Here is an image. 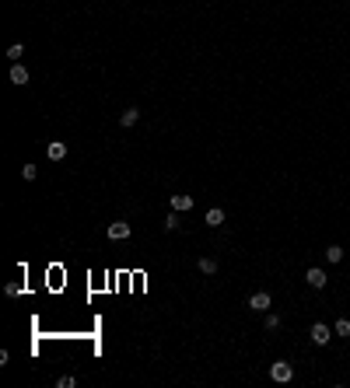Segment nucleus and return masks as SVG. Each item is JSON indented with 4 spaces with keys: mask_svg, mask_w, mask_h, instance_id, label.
I'll use <instances>...</instances> for the list:
<instances>
[{
    "mask_svg": "<svg viewBox=\"0 0 350 388\" xmlns=\"http://www.w3.org/2000/svg\"><path fill=\"white\" fill-rule=\"evenodd\" d=\"M270 378L273 381H280V385H287V381L294 378V367L287 364V360H277V364L270 367Z\"/></svg>",
    "mask_w": 350,
    "mask_h": 388,
    "instance_id": "nucleus-1",
    "label": "nucleus"
},
{
    "mask_svg": "<svg viewBox=\"0 0 350 388\" xmlns=\"http://www.w3.org/2000/svg\"><path fill=\"white\" fill-rule=\"evenodd\" d=\"M130 231H133V228H130L126 220H112V224L105 228V234H109L112 241H126V238H130Z\"/></svg>",
    "mask_w": 350,
    "mask_h": 388,
    "instance_id": "nucleus-2",
    "label": "nucleus"
},
{
    "mask_svg": "<svg viewBox=\"0 0 350 388\" xmlns=\"http://www.w3.org/2000/svg\"><path fill=\"white\" fill-rule=\"evenodd\" d=\"M270 304H273V297L266 291H256L252 297H249V308L252 311H270Z\"/></svg>",
    "mask_w": 350,
    "mask_h": 388,
    "instance_id": "nucleus-3",
    "label": "nucleus"
},
{
    "mask_svg": "<svg viewBox=\"0 0 350 388\" xmlns=\"http://www.w3.org/2000/svg\"><path fill=\"white\" fill-rule=\"evenodd\" d=\"M46 157H49V161H63V157H67V144H63V140H49V144H46Z\"/></svg>",
    "mask_w": 350,
    "mask_h": 388,
    "instance_id": "nucleus-4",
    "label": "nucleus"
},
{
    "mask_svg": "<svg viewBox=\"0 0 350 388\" xmlns=\"http://www.w3.org/2000/svg\"><path fill=\"white\" fill-rule=\"evenodd\" d=\"M312 343H315V346H326V343H329V325H326V322H315V325H312Z\"/></svg>",
    "mask_w": 350,
    "mask_h": 388,
    "instance_id": "nucleus-5",
    "label": "nucleus"
},
{
    "mask_svg": "<svg viewBox=\"0 0 350 388\" xmlns=\"http://www.w3.org/2000/svg\"><path fill=\"white\" fill-rule=\"evenodd\" d=\"M305 280H308V287H315V291H322V287H326V280H329V276H326V273L319 270V266H312V270L305 273Z\"/></svg>",
    "mask_w": 350,
    "mask_h": 388,
    "instance_id": "nucleus-6",
    "label": "nucleus"
},
{
    "mask_svg": "<svg viewBox=\"0 0 350 388\" xmlns=\"http://www.w3.org/2000/svg\"><path fill=\"white\" fill-rule=\"evenodd\" d=\"M11 84H21V88L28 84V70H25L21 63H14V67H11Z\"/></svg>",
    "mask_w": 350,
    "mask_h": 388,
    "instance_id": "nucleus-7",
    "label": "nucleus"
},
{
    "mask_svg": "<svg viewBox=\"0 0 350 388\" xmlns=\"http://www.w3.org/2000/svg\"><path fill=\"white\" fill-rule=\"evenodd\" d=\"M172 210H179V214L193 210V196H172Z\"/></svg>",
    "mask_w": 350,
    "mask_h": 388,
    "instance_id": "nucleus-8",
    "label": "nucleus"
},
{
    "mask_svg": "<svg viewBox=\"0 0 350 388\" xmlns=\"http://www.w3.org/2000/svg\"><path fill=\"white\" fill-rule=\"evenodd\" d=\"M137 119H140V109H126V112L119 116V126H126V130H130V126H137Z\"/></svg>",
    "mask_w": 350,
    "mask_h": 388,
    "instance_id": "nucleus-9",
    "label": "nucleus"
},
{
    "mask_svg": "<svg viewBox=\"0 0 350 388\" xmlns=\"http://www.w3.org/2000/svg\"><path fill=\"white\" fill-rule=\"evenodd\" d=\"M207 224H210V228H221V224H224V210H221V207H210V210H207Z\"/></svg>",
    "mask_w": 350,
    "mask_h": 388,
    "instance_id": "nucleus-10",
    "label": "nucleus"
},
{
    "mask_svg": "<svg viewBox=\"0 0 350 388\" xmlns=\"http://www.w3.org/2000/svg\"><path fill=\"white\" fill-rule=\"evenodd\" d=\"M200 273L214 276V273H217V259H210V255H203V259H200Z\"/></svg>",
    "mask_w": 350,
    "mask_h": 388,
    "instance_id": "nucleus-11",
    "label": "nucleus"
},
{
    "mask_svg": "<svg viewBox=\"0 0 350 388\" xmlns=\"http://www.w3.org/2000/svg\"><path fill=\"white\" fill-rule=\"evenodd\" d=\"M7 56L14 59V63H21V56H25V46H21V42H14V46L7 49Z\"/></svg>",
    "mask_w": 350,
    "mask_h": 388,
    "instance_id": "nucleus-12",
    "label": "nucleus"
},
{
    "mask_svg": "<svg viewBox=\"0 0 350 388\" xmlns=\"http://www.w3.org/2000/svg\"><path fill=\"white\" fill-rule=\"evenodd\" d=\"M326 259H329V262H340V259H343V249H340V245H329V249H326Z\"/></svg>",
    "mask_w": 350,
    "mask_h": 388,
    "instance_id": "nucleus-13",
    "label": "nucleus"
},
{
    "mask_svg": "<svg viewBox=\"0 0 350 388\" xmlns=\"http://www.w3.org/2000/svg\"><path fill=\"white\" fill-rule=\"evenodd\" d=\"M21 175H25V182H35V178H39V168H35V165H25Z\"/></svg>",
    "mask_w": 350,
    "mask_h": 388,
    "instance_id": "nucleus-14",
    "label": "nucleus"
},
{
    "mask_svg": "<svg viewBox=\"0 0 350 388\" xmlns=\"http://www.w3.org/2000/svg\"><path fill=\"white\" fill-rule=\"evenodd\" d=\"M179 228V210H172V214L165 217V231H175Z\"/></svg>",
    "mask_w": 350,
    "mask_h": 388,
    "instance_id": "nucleus-15",
    "label": "nucleus"
},
{
    "mask_svg": "<svg viewBox=\"0 0 350 388\" xmlns=\"http://www.w3.org/2000/svg\"><path fill=\"white\" fill-rule=\"evenodd\" d=\"M333 332H336V336H350V322L347 318H340V322L333 325Z\"/></svg>",
    "mask_w": 350,
    "mask_h": 388,
    "instance_id": "nucleus-16",
    "label": "nucleus"
},
{
    "mask_svg": "<svg viewBox=\"0 0 350 388\" xmlns=\"http://www.w3.org/2000/svg\"><path fill=\"white\" fill-rule=\"evenodd\" d=\"M56 385H60V388H74V385H77V378H74V374H63Z\"/></svg>",
    "mask_w": 350,
    "mask_h": 388,
    "instance_id": "nucleus-17",
    "label": "nucleus"
},
{
    "mask_svg": "<svg viewBox=\"0 0 350 388\" xmlns=\"http://www.w3.org/2000/svg\"><path fill=\"white\" fill-rule=\"evenodd\" d=\"M266 329H280V315H266Z\"/></svg>",
    "mask_w": 350,
    "mask_h": 388,
    "instance_id": "nucleus-18",
    "label": "nucleus"
},
{
    "mask_svg": "<svg viewBox=\"0 0 350 388\" xmlns=\"http://www.w3.org/2000/svg\"><path fill=\"white\" fill-rule=\"evenodd\" d=\"M4 294H7V297H18V294H21V283H7V287H4Z\"/></svg>",
    "mask_w": 350,
    "mask_h": 388,
    "instance_id": "nucleus-19",
    "label": "nucleus"
}]
</instances>
